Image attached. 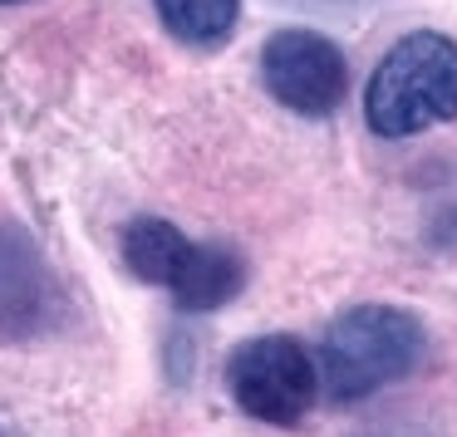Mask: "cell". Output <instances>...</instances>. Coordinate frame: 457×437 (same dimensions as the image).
I'll use <instances>...</instances> for the list:
<instances>
[{
	"instance_id": "cell-1",
	"label": "cell",
	"mask_w": 457,
	"mask_h": 437,
	"mask_svg": "<svg viewBox=\"0 0 457 437\" xmlns=\"http://www.w3.org/2000/svg\"><path fill=\"white\" fill-rule=\"evenodd\" d=\"M364 119L378 138H418L457 119V40L413 30L378 60L364 89Z\"/></svg>"
},
{
	"instance_id": "cell-2",
	"label": "cell",
	"mask_w": 457,
	"mask_h": 437,
	"mask_svg": "<svg viewBox=\"0 0 457 437\" xmlns=\"http://www.w3.org/2000/svg\"><path fill=\"white\" fill-rule=\"evenodd\" d=\"M423 359V325L398 305H354L320 339V383L335 403H359L408 378Z\"/></svg>"
},
{
	"instance_id": "cell-3",
	"label": "cell",
	"mask_w": 457,
	"mask_h": 437,
	"mask_svg": "<svg viewBox=\"0 0 457 437\" xmlns=\"http://www.w3.org/2000/svg\"><path fill=\"white\" fill-rule=\"evenodd\" d=\"M227 383L241 413L270 427H300V417L315 408V393H320L315 359L290 334L246 339L227 359Z\"/></svg>"
},
{
	"instance_id": "cell-4",
	"label": "cell",
	"mask_w": 457,
	"mask_h": 437,
	"mask_svg": "<svg viewBox=\"0 0 457 437\" xmlns=\"http://www.w3.org/2000/svg\"><path fill=\"white\" fill-rule=\"evenodd\" d=\"M64 319V285L35 236L0 221V344H35Z\"/></svg>"
},
{
	"instance_id": "cell-5",
	"label": "cell",
	"mask_w": 457,
	"mask_h": 437,
	"mask_svg": "<svg viewBox=\"0 0 457 437\" xmlns=\"http://www.w3.org/2000/svg\"><path fill=\"white\" fill-rule=\"evenodd\" d=\"M261 79H266L270 99L286 103L290 113L305 119H325L339 109L349 89V64L335 40L315 30H276L261 50Z\"/></svg>"
},
{
	"instance_id": "cell-6",
	"label": "cell",
	"mask_w": 457,
	"mask_h": 437,
	"mask_svg": "<svg viewBox=\"0 0 457 437\" xmlns=\"http://www.w3.org/2000/svg\"><path fill=\"white\" fill-rule=\"evenodd\" d=\"M192 251H197V241H187L172 221H162V217H138V221H129V231H123V266H129L138 280L162 285V290L178 285V276L192 260Z\"/></svg>"
},
{
	"instance_id": "cell-7",
	"label": "cell",
	"mask_w": 457,
	"mask_h": 437,
	"mask_svg": "<svg viewBox=\"0 0 457 437\" xmlns=\"http://www.w3.org/2000/svg\"><path fill=\"white\" fill-rule=\"evenodd\" d=\"M241 285H246V260L237 251L231 246H197L192 260L182 266L178 285H172V300L182 309H192V315H202V309H217L227 300H237Z\"/></svg>"
},
{
	"instance_id": "cell-8",
	"label": "cell",
	"mask_w": 457,
	"mask_h": 437,
	"mask_svg": "<svg viewBox=\"0 0 457 437\" xmlns=\"http://www.w3.org/2000/svg\"><path fill=\"white\" fill-rule=\"evenodd\" d=\"M158 21L172 40L192 45V50H217L231 40L241 21V0H153Z\"/></svg>"
},
{
	"instance_id": "cell-9",
	"label": "cell",
	"mask_w": 457,
	"mask_h": 437,
	"mask_svg": "<svg viewBox=\"0 0 457 437\" xmlns=\"http://www.w3.org/2000/svg\"><path fill=\"white\" fill-rule=\"evenodd\" d=\"M300 5H354V0H300Z\"/></svg>"
},
{
	"instance_id": "cell-10",
	"label": "cell",
	"mask_w": 457,
	"mask_h": 437,
	"mask_svg": "<svg viewBox=\"0 0 457 437\" xmlns=\"http://www.w3.org/2000/svg\"><path fill=\"white\" fill-rule=\"evenodd\" d=\"M0 5H15V0H0Z\"/></svg>"
}]
</instances>
